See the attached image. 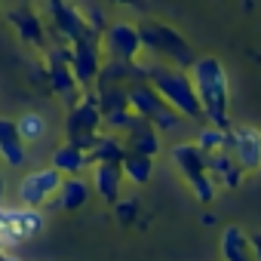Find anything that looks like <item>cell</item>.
Wrapping results in <instances>:
<instances>
[{
  "label": "cell",
  "mask_w": 261,
  "mask_h": 261,
  "mask_svg": "<svg viewBox=\"0 0 261 261\" xmlns=\"http://www.w3.org/2000/svg\"><path fill=\"white\" fill-rule=\"evenodd\" d=\"M218 252H221V261H255L252 237H246V230L240 224H227L221 230Z\"/></svg>",
  "instance_id": "cell-17"
},
{
  "label": "cell",
  "mask_w": 261,
  "mask_h": 261,
  "mask_svg": "<svg viewBox=\"0 0 261 261\" xmlns=\"http://www.w3.org/2000/svg\"><path fill=\"white\" fill-rule=\"evenodd\" d=\"M191 80H194V92L203 111V123H212L218 129L230 126V80L227 71L221 65V59L215 56H197L188 68Z\"/></svg>",
  "instance_id": "cell-1"
},
{
  "label": "cell",
  "mask_w": 261,
  "mask_h": 261,
  "mask_svg": "<svg viewBox=\"0 0 261 261\" xmlns=\"http://www.w3.org/2000/svg\"><path fill=\"white\" fill-rule=\"evenodd\" d=\"M62 178H65V175H62L56 166H40V169L25 172V175L19 178V185H16V200H19V206L43 209V206L56 197Z\"/></svg>",
  "instance_id": "cell-8"
},
{
  "label": "cell",
  "mask_w": 261,
  "mask_h": 261,
  "mask_svg": "<svg viewBox=\"0 0 261 261\" xmlns=\"http://www.w3.org/2000/svg\"><path fill=\"white\" fill-rule=\"evenodd\" d=\"M71 46V59H68V68L74 74V80L80 83V89H92L95 80H98V71H101V46H98V34H89L77 43H68Z\"/></svg>",
  "instance_id": "cell-10"
},
{
  "label": "cell",
  "mask_w": 261,
  "mask_h": 261,
  "mask_svg": "<svg viewBox=\"0 0 261 261\" xmlns=\"http://www.w3.org/2000/svg\"><path fill=\"white\" fill-rule=\"evenodd\" d=\"M0 16H4V10H0Z\"/></svg>",
  "instance_id": "cell-32"
},
{
  "label": "cell",
  "mask_w": 261,
  "mask_h": 261,
  "mask_svg": "<svg viewBox=\"0 0 261 261\" xmlns=\"http://www.w3.org/2000/svg\"><path fill=\"white\" fill-rule=\"evenodd\" d=\"M49 166H56L62 175H83V172H89L92 160H89V151H83V148L65 142V145H59V148L53 151Z\"/></svg>",
  "instance_id": "cell-18"
},
{
  "label": "cell",
  "mask_w": 261,
  "mask_h": 261,
  "mask_svg": "<svg viewBox=\"0 0 261 261\" xmlns=\"http://www.w3.org/2000/svg\"><path fill=\"white\" fill-rule=\"evenodd\" d=\"M206 169H209V175L215 178V185H218V188H227V191L240 188V181H243V175H246L243 166L233 160V154H230L227 148L206 154Z\"/></svg>",
  "instance_id": "cell-16"
},
{
  "label": "cell",
  "mask_w": 261,
  "mask_h": 261,
  "mask_svg": "<svg viewBox=\"0 0 261 261\" xmlns=\"http://www.w3.org/2000/svg\"><path fill=\"white\" fill-rule=\"evenodd\" d=\"M0 261H22V258H19L13 249H4V252H0Z\"/></svg>",
  "instance_id": "cell-28"
},
{
  "label": "cell",
  "mask_w": 261,
  "mask_h": 261,
  "mask_svg": "<svg viewBox=\"0 0 261 261\" xmlns=\"http://www.w3.org/2000/svg\"><path fill=\"white\" fill-rule=\"evenodd\" d=\"M43 212L40 209H31V206H0V237H7L10 246L22 243V240H31L43 230Z\"/></svg>",
  "instance_id": "cell-9"
},
{
  "label": "cell",
  "mask_w": 261,
  "mask_h": 261,
  "mask_svg": "<svg viewBox=\"0 0 261 261\" xmlns=\"http://www.w3.org/2000/svg\"><path fill=\"white\" fill-rule=\"evenodd\" d=\"M194 145L203 151V154H212V151H221L227 148V129H218L212 123H203L197 129V136H194Z\"/></svg>",
  "instance_id": "cell-23"
},
{
  "label": "cell",
  "mask_w": 261,
  "mask_h": 261,
  "mask_svg": "<svg viewBox=\"0 0 261 261\" xmlns=\"http://www.w3.org/2000/svg\"><path fill=\"white\" fill-rule=\"evenodd\" d=\"M0 163L10 169H25L28 163V145L19 136V126L10 117H0Z\"/></svg>",
  "instance_id": "cell-14"
},
{
  "label": "cell",
  "mask_w": 261,
  "mask_h": 261,
  "mask_svg": "<svg viewBox=\"0 0 261 261\" xmlns=\"http://www.w3.org/2000/svg\"><path fill=\"white\" fill-rule=\"evenodd\" d=\"M108 4H117V7H139L142 0H108Z\"/></svg>",
  "instance_id": "cell-29"
},
{
  "label": "cell",
  "mask_w": 261,
  "mask_h": 261,
  "mask_svg": "<svg viewBox=\"0 0 261 261\" xmlns=\"http://www.w3.org/2000/svg\"><path fill=\"white\" fill-rule=\"evenodd\" d=\"M123 169L117 163H92L89 166V185L92 194H98V200L105 206H114L123 197Z\"/></svg>",
  "instance_id": "cell-12"
},
{
  "label": "cell",
  "mask_w": 261,
  "mask_h": 261,
  "mask_svg": "<svg viewBox=\"0 0 261 261\" xmlns=\"http://www.w3.org/2000/svg\"><path fill=\"white\" fill-rule=\"evenodd\" d=\"M111 209H114L117 221H123V224H129V221L139 218V200H136V197H120Z\"/></svg>",
  "instance_id": "cell-26"
},
{
  "label": "cell",
  "mask_w": 261,
  "mask_h": 261,
  "mask_svg": "<svg viewBox=\"0 0 261 261\" xmlns=\"http://www.w3.org/2000/svg\"><path fill=\"white\" fill-rule=\"evenodd\" d=\"M126 142V151H136V154H148V157H157L163 151V133L145 117L136 120V126L123 136Z\"/></svg>",
  "instance_id": "cell-15"
},
{
  "label": "cell",
  "mask_w": 261,
  "mask_h": 261,
  "mask_svg": "<svg viewBox=\"0 0 261 261\" xmlns=\"http://www.w3.org/2000/svg\"><path fill=\"white\" fill-rule=\"evenodd\" d=\"M123 157H126V142H123V136L101 129V136L95 139V145H92V151H89V160H92V163H117V166H120Z\"/></svg>",
  "instance_id": "cell-20"
},
{
  "label": "cell",
  "mask_w": 261,
  "mask_h": 261,
  "mask_svg": "<svg viewBox=\"0 0 261 261\" xmlns=\"http://www.w3.org/2000/svg\"><path fill=\"white\" fill-rule=\"evenodd\" d=\"M136 120H139V114L133 111V108H117V111H105L101 114V123H105V129L108 133H117V136H126L129 129L136 126Z\"/></svg>",
  "instance_id": "cell-24"
},
{
  "label": "cell",
  "mask_w": 261,
  "mask_h": 261,
  "mask_svg": "<svg viewBox=\"0 0 261 261\" xmlns=\"http://www.w3.org/2000/svg\"><path fill=\"white\" fill-rule=\"evenodd\" d=\"M4 249H13V246L7 243V237H0V252H4Z\"/></svg>",
  "instance_id": "cell-31"
},
{
  "label": "cell",
  "mask_w": 261,
  "mask_h": 261,
  "mask_svg": "<svg viewBox=\"0 0 261 261\" xmlns=\"http://www.w3.org/2000/svg\"><path fill=\"white\" fill-rule=\"evenodd\" d=\"M16 126H19V136L25 139V145L43 142V139H46V129H49V123H46V117H43L40 111H25V114L16 120Z\"/></svg>",
  "instance_id": "cell-22"
},
{
  "label": "cell",
  "mask_w": 261,
  "mask_h": 261,
  "mask_svg": "<svg viewBox=\"0 0 261 261\" xmlns=\"http://www.w3.org/2000/svg\"><path fill=\"white\" fill-rule=\"evenodd\" d=\"M98 95V105H101V114L105 111H117V108H126L129 98H126V86H98L95 89Z\"/></svg>",
  "instance_id": "cell-25"
},
{
  "label": "cell",
  "mask_w": 261,
  "mask_h": 261,
  "mask_svg": "<svg viewBox=\"0 0 261 261\" xmlns=\"http://www.w3.org/2000/svg\"><path fill=\"white\" fill-rule=\"evenodd\" d=\"M10 25L16 28V34L22 37L25 46H34V49H43V46H46V25H43L31 10H16V13H10Z\"/></svg>",
  "instance_id": "cell-19"
},
{
  "label": "cell",
  "mask_w": 261,
  "mask_h": 261,
  "mask_svg": "<svg viewBox=\"0 0 261 261\" xmlns=\"http://www.w3.org/2000/svg\"><path fill=\"white\" fill-rule=\"evenodd\" d=\"M139 34H142V53L151 62H166L175 68H191V62L197 59V49L166 22L160 19H142L139 22Z\"/></svg>",
  "instance_id": "cell-3"
},
{
  "label": "cell",
  "mask_w": 261,
  "mask_h": 261,
  "mask_svg": "<svg viewBox=\"0 0 261 261\" xmlns=\"http://www.w3.org/2000/svg\"><path fill=\"white\" fill-rule=\"evenodd\" d=\"M101 129H105V123H101L98 95L92 89H86L83 98L74 108H68V114H65V142H71L83 151H92L95 139L101 136Z\"/></svg>",
  "instance_id": "cell-5"
},
{
  "label": "cell",
  "mask_w": 261,
  "mask_h": 261,
  "mask_svg": "<svg viewBox=\"0 0 261 261\" xmlns=\"http://www.w3.org/2000/svg\"><path fill=\"white\" fill-rule=\"evenodd\" d=\"M148 59V56H145ZM148 83L160 92V98L175 111L181 114L188 123H203V111H200V101H197V92H194V80L188 74V68H175V65H166V62H151L148 59Z\"/></svg>",
  "instance_id": "cell-2"
},
{
  "label": "cell",
  "mask_w": 261,
  "mask_h": 261,
  "mask_svg": "<svg viewBox=\"0 0 261 261\" xmlns=\"http://www.w3.org/2000/svg\"><path fill=\"white\" fill-rule=\"evenodd\" d=\"M126 98H129V108H133L139 117L151 120L160 133H175V129L185 123L181 114H175L163 98L160 92L148 83V80H136V83H129L126 86Z\"/></svg>",
  "instance_id": "cell-6"
},
{
  "label": "cell",
  "mask_w": 261,
  "mask_h": 261,
  "mask_svg": "<svg viewBox=\"0 0 261 261\" xmlns=\"http://www.w3.org/2000/svg\"><path fill=\"white\" fill-rule=\"evenodd\" d=\"M7 203V175H4V169H0V206Z\"/></svg>",
  "instance_id": "cell-27"
},
{
  "label": "cell",
  "mask_w": 261,
  "mask_h": 261,
  "mask_svg": "<svg viewBox=\"0 0 261 261\" xmlns=\"http://www.w3.org/2000/svg\"><path fill=\"white\" fill-rule=\"evenodd\" d=\"M89 197H92L89 178H83V175H65L62 185H59V191H56V197L46 206L49 209H62V212H77V209H83L89 203Z\"/></svg>",
  "instance_id": "cell-13"
},
{
  "label": "cell",
  "mask_w": 261,
  "mask_h": 261,
  "mask_svg": "<svg viewBox=\"0 0 261 261\" xmlns=\"http://www.w3.org/2000/svg\"><path fill=\"white\" fill-rule=\"evenodd\" d=\"M252 249H255V261H261V237H252Z\"/></svg>",
  "instance_id": "cell-30"
},
{
  "label": "cell",
  "mask_w": 261,
  "mask_h": 261,
  "mask_svg": "<svg viewBox=\"0 0 261 261\" xmlns=\"http://www.w3.org/2000/svg\"><path fill=\"white\" fill-rule=\"evenodd\" d=\"M169 160L178 169V175L185 178V185L191 188V194L197 197V203L209 206L218 197V185L206 169V154L194 142H175L172 151H169Z\"/></svg>",
  "instance_id": "cell-4"
},
{
  "label": "cell",
  "mask_w": 261,
  "mask_h": 261,
  "mask_svg": "<svg viewBox=\"0 0 261 261\" xmlns=\"http://www.w3.org/2000/svg\"><path fill=\"white\" fill-rule=\"evenodd\" d=\"M98 46H101V53L108 59H117V62H136V59H142L139 22H129V19L108 22L105 31L98 34Z\"/></svg>",
  "instance_id": "cell-7"
},
{
  "label": "cell",
  "mask_w": 261,
  "mask_h": 261,
  "mask_svg": "<svg viewBox=\"0 0 261 261\" xmlns=\"http://www.w3.org/2000/svg\"><path fill=\"white\" fill-rule=\"evenodd\" d=\"M120 169H123V178H126L129 185L145 188V185L154 178V157H148V154H136V151H126Z\"/></svg>",
  "instance_id": "cell-21"
},
{
  "label": "cell",
  "mask_w": 261,
  "mask_h": 261,
  "mask_svg": "<svg viewBox=\"0 0 261 261\" xmlns=\"http://www.w3.org/2000/svg\"><path fill=\"white\" fill-rule=\"evenodd\" d=\"M227 151L243 166V172H261V129L249 123L227 126Z\"/></svg>",
  "instance_id": "cell-11"
}]
</instances>
